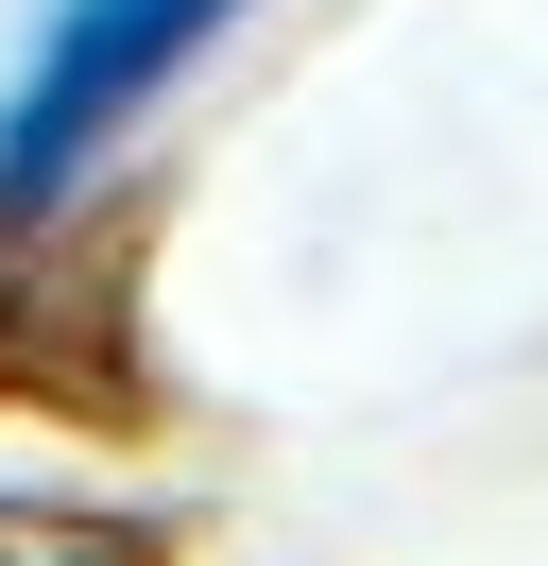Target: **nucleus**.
<instances>
[{
	"mask_svg": "<svg viewBox=\"0 0 548 566\" xmlns=\"http://www.w3.org/2000/svg\"><path fill=\"white\" fill-rule=\"evenodd\" d=\"M205 18H240V0H52V35H34V70H18V120H0V189H18V207L68 189L171 86V52H189Z\"/></svg>",
	"mask_w": 548,
	"mask_h": 566,
	"instance_id": "f257e3e1",
	"label": "nucleus"
}]
</instances>
